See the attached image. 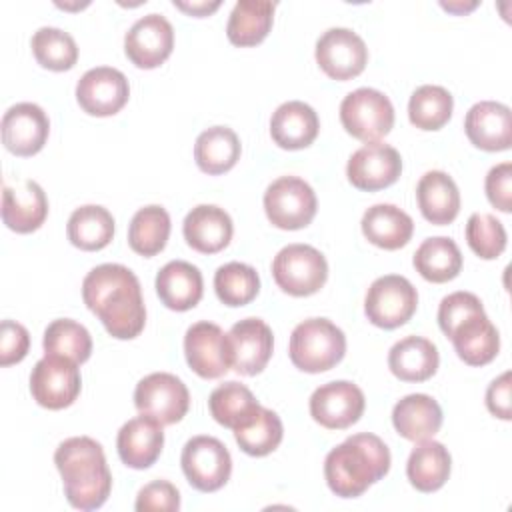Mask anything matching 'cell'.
Returning a JSON list of instances; mask_svg holds the SVG:
<instances>
[{
  "label": "cell",
  "instance_id": "obj_1",
  "mask_svg": "<svg viewBox=\"0 0 512 512\" xmlns=\"http://www.w3.org/2000/svg\"><path fill=\"white\" fill-rule=\"evenodd\" d=\"M82 298L108 334L118 340L136 338L146 322V306L136 274L122 264H100L82 280Z\"/></svg>",
  "mask_w": 512,
  "mask_h": 512
},
{
  "label": "cell",
  "instance_id": "obj_2",
  "mask_svg": "<svg viewBox=\"0 0 512 512\" xmlns=\"http://www.w3.org/2000/svg\"><path fill=\"white\" fill-rule=\"evenodd\" d=\"M54 464L62 476L66 500L78 510L100 508L112 490V474L102 446L90 436H72L60 442Z\"/></svg>",
  "mask_w": 512,
  "mask_h": 512
},
{
  "label": "cell",
  "instance_id": "obj_3",
  "mask_svg": "<svg viewBox=\"0 0 512 512\" xmlns=\"http://www.w3.org/2000/svg\"><path fill=\"white\" fill-rule=\"evenodd\" d=\"M390 470V450L382 438L370 432L348 436L332 448L324 460L328 488L340 498H356Z\"/></svg>",
  "mask_w": 512,
  "mask_h": 512
},
{
  "label": "cell",
  "instance_id": "obj_4",
  "mask_svg": "<svg viewBox=\"0 0 512 512\" xmlns=\"http://www.w3.org/2000/svg\"><path fill=\"white\" fill-rule=\"evenodd\" d=\"M346 352L344 332L328 318H308L290 336L288 354L296 368L316 374L334 368Z\"/></svg>",
  "mask_w": 512,
  "mask_h": 512
},
{
  "label": "cell",
  "instance_id": "obj_5",
  "mask_svg": "<svg viewBox=\"0 0 512 512\" xmlns=\"http://www.w3.org/2000/svg\"><path fill=\"white\" fill-rule=\"evenodd\" d=\"M272 276L284 292L310 296L324 286L328 262L324 254L310 244H288L274 256Z\"/></svg>",
  "mask_w": 512,
  "mask_h": 512
},
{
  "label": "cell",
  "instance_id": "obj_6",
  "mask_svg": "<svg viewBox=\"0 0 512 512\" xmlns=\"http://www.w3.org/2000/svg\"><path fill=\"white\" fill-rule=\"evenodd\" d=\"M340 122L362 142H378L394 126V106L376 88H356L340 102Z\"/></svg>",
  "mask_w": 512,
  "mask_h": 512
},
{
  "label": "cell",
  "instance_id": "obj_7",
  "mask_svg": "<svg viewBox=\"0 0 512 512\" xmlns=\"http://www.w3.org/2000/svg\"><path fill=\"white\" fill-rule=\"evenodd\" d=\"M318 200L312 186L298 176H280L264 192V210L272 226L298 230L316 216Z\"/></svg>",
  "mask_w": 512,
  "mask_h": 512
},
{
  "label": "cell",
  "instance_id": "obj_8",
  "mask_svg": "<svg viewBox=\"0 0 512 512\" xmlns=\"http://www.w3.org/2000/svg\"><path fill=\"white\" fill-rule=\"evenodd\" d=\"M418 306V292L412 282L400 274L376 278L364 298V312L378 328H398L406 324Z\"/></svg>",
  "mask_w": 512,
  "mask_h": 512
},
{
  "label": "cell",
  "instance_id": "obj_9",
  "mask_svg": "<svg viewBox=\"0 0 512 512\" xmlns=\"http://www.w3.org/2000/svg\"><path fill=\"white\" fill-rule=\"evenodd\" d=\"M182 472L188 482L200 492L220 490L232 472V458L228 448L214 436L190 438L180 456Z\"/></svg>",
  "mask_w": 512,
  "mask_h": 512
},
{
  "label": "cell",
  "instance_id": "obj_10",
  "mask_svg": "<svg viewBox=\"0 0 512 512\" xmlns=\"http://www.w3.org/2000/svg\"><path fill=\"white\" fill-rule=\"evenodd\" d=\"M80 370L78 364L54 354H44L30 374V392L32 398L48 408L62 410L70 406L80 394Z\"/></svg>",
  "mask_w": 512,
  "mask_h": 512
},
{
  "label": "cell",
  "instance_id": "obj_11",
  "mask_svg": "<svg viewBox=\"0 0 512 512\" xmlns=\"http://www.w3.org/2000/svg\"><path fill=\"white\" fill-rule=\"evenodd\" d=\"M134 406L160 424L180 422L190 406L186 384L170 372H152L134 388Z\"/></svg>",
  "mask_w": 512,
  "mask_h": 512
},
{
  "label": "cell",
  "instance_id": "obj_12",
  "mask_svg": "<svg viewBox=\"0 0 512 512\" xmlns=\"http://www.w3.org/2000/svg\"><path fill=\"white\" fill-rule=\"evenodd\" d=\"M310 416L328 430H342L356 424L364 412V392L348 380H334L318 386L310 396Z\"/></svg>",
  "mask_w": 512,
  "mask_h": 512
},
{
  "label": "cell",
  "instance_id": "obj_13",
  "mask_svg": "<svg viewBox=\"0 0 512 512\" xmlns=\"http://www.w3.org/2000/svg\"><path fill=\"white\" fill-rule=\"evenodd\" d=\"M184 354L188 366L202 378H220L232 366L228 336L208 320H200L186 330Z\"/></svg>",
  "mask_w": 512,
  "mask_h": 512
},
{
  "label": "cell",
  "instance_id": "obj_14",
  "mask_svg": "<svg viewBox=\"0 0 512 512\" xmlns=\"http://www.w3.org/2000/svg\"><path fill=\"white\" fill-rule=\"evenodd\" d=\"M128 96V78L112 66L90 68L76 84V100L80 108L92 116H112L120 112Z\"/></svg>",
  "mask_w": 512,
  "mask_h": 512
},
{
  "label": "cell",
  "instance_id": "obj_15",
  "mask_svg": "<svg viewBox=\"0 0 512 512\" xmlns=\"http://www.w3.org/2000/svg\"><path fill=\"white\" fill-rule=\"evenodd\" d=\"M316 62L334 80L358 76L368 62L364 40L350 28H328L316 42Z\"/></svg>",
  "mask_w": 512,
  "mask_h": 512
},
{
  "label": "cell",
  "instance_id": "obj_16",
  "mask_svg": "<svg viewBox=\"0 0 512 512\" xmlns=\"http://www.w3.org/2000/svg\"><path fill=\"white\" fill-rule=\"evenodd\" d=\"M402 172V158L398 150L384 142H366L358 148L348 164L346 176L358 190H382L398 180Z\"/></svg>",
  "mask_w": 512,
  "mask_h": 512
},
{
  "label": "cell",
  "instance_id": "obj_17",
  "mask_svg": "<svg viewBox=\"0 0 512 512\" xmlns=\"http://www.w3.org/2000/svg\"><path fill=\"white\" fill-rule=\"evenodd\" d=\"M174 48V28L162 14L138 18L124 36V52L138 68L160 66Z\"/></svg>",
  "mask_w": 512,
  "mask_h": 512
},
{
  "label": "cell",
  "instance_id": "obj_18",
  "mask_svg": "<svg viewBox=\"0 0 512 512\" xmlns=\"http://www.w3.org/2000/svg\"><path fill=\"white\" fill-rule=\"evenodd\" d=\"M228 336L232 368L242 376H254L264 370L272 356L274 336L270 326L260 318H244L236 322Z\"/></svg>",
  "mask_w": 512,
  "mask_h": 512
},
{
  "label": "cell",
  "instance_id": "obj_19",
  "mask_svg": "<svg viewBox=\"0 0 512 512\" xmlns=\"http://www.w3.org/2000/svg\"><path fill=\"white\" fill-rule=\"evenodd\" d=\"M50 120L34 102H18L2 116V142L16 156H32L48 140Z\"/></svg>",
  "mask_w": 512,
  "mask_h": 512
},
{
  "label": "cell",
  "instance_id": "obj_20",
  "mask_svg": "<svg viewBox=\"0 0 512 512\" xmlns=\"http://www.w3.org/2000/svg\"><path fill=\"white\" fill-rule=\"evenodd\" d=\"M48 216V198L42 186L34 180H18L14 186L4 182L2 188V220L18 232L28 234L38 230Z\"/></svg>",
  "mask_w": 512,
  "mask_h": 512
},
{
  "label": "cell",
  "instance_id": "obj_21",
  "mask_svg": "<svg viewBox=\"0 0 512 512\" xmlns=\"http://www.w3.org/2000/svg\"><path fill=\"white\" fill-rule=\"evenodd\" d=\"M468 140L486 152L508 150L512 144V114L502 102H476L464 118Z\"/></svg>",
  "mask_w": 512,
  "mask_h": 512
},
{
  "label": "cell",
  "instance_id": "obj_22",
  "mask_svg": "<svg viewBox=\"0 0 512 512\" xmlns=\"http://www.w3.org/2000/svg\"><path fill=\"white\" fill-rule=\"evenodd\" d=\"M164 424H160L156 418L140 414L118 430L116 436V448L120 460L134 470H144L152 466L164 446Z\"/></svg>",
  "mask_w": 512,
  "mask_h": 512
},
{
  "label": "cell",
  "instance_id": "obj_23",
  "mask_svg": "<svg viewBox=\"0 0 512 512\" xmlns=\"http://www.w3.org/2000/svg\"><path fill=\"white\" fill-rule=\"evenodd\" d=\"M182 232L188 246L202 254H214L230 244L234 226L224 208L214 204H198L186 214Z\"/></svg>",
  "mask_w": 512,
  "mask_h": 512
},
{
  "label": "cell",
  "instance_id": "obj_24",
  "mask_svg": "<svg viewBox=\"0 0 512 512\" xmlns=\"http://www.w3.org/2000/svg\"><path fill=\"white\" fill-rule=\"evenodd\" d=\"M320 130V120L314 108L300 100L280 104L270 118L272 140L286 150H300L314 142Z\"/></svg>",
  "mask_w": 512,
  "mask_h": 512
},
{
  "label": "cell",
  "instance_id": "obj_25",
  "mask_svg": "<svg viewBox=\"0 0 512 512\" xmlns=\"http://www.w3.org/2000/svg\"><path fill=\"white\" fill-rule=\"evenodd\" d=\"M156 292L166 308L178 312L190 310L200 302L204 292L202 272L186 260H172L158 270Z\"/></svg>",
  "mask_w": 512,
  "mask_h": 512
},
{
  "label": "cell",
  "instance_id": "obj_26",
  "mask_svg": "<svg viewBox=\"0 0 512 512\" xmlns=\"http://www.w3.org/2000/svg\"><path fill=\"white\" fill-rule=\"evenodd\" d=\"M460 360L470 366H484L492 362L500 350V336L486 312H478L462 320L448 336Z\"/></svg>",
  "mask_w": 512,
  "mask_h": 512
},
{
  "label": "cell",
  "instance_id": "obj_27",
  "mask_svg": "<svg viewBox=\"0 0 512 512\" xmlns=\"http://www.w3.org/2000/svg\"><path fill=\"white\" fill-rule=\"evenodd\" d=\"M396 432L412 442L432 438L442 426V408L428 394H408L392 408Z\"/></svg>",
  "mask_w": 512,
  "mask_h": 512
},
{
  "label": "cell",
  "instance_id": "obj_28",
  "mask_svg": "<svg viewBox=\"0 0 512 512\" xmlns=\"http://www.w3.org/2000/svg\"><path fill=\"white\" fill-rule=\"evenodd\" d=\"M416 200L422 216L438 226L450 224L460 212L458 186L442 170H430L418 180Z\"/></svg>",
  "mask_w": 512,
  "mask_h": 512
},
{
  "label": "cell",
  "instance_id": "obj_29",
  "mask_svg": "<svg viewBox=\"0 0 512 512\" xmlns=\"http://www.w3.org/2000/svg\"><path fill=\"white\" fill-rule=\"evenodd\" d=\"M440 356L434 342L422 336H406L388 352L390 372L404 382H424L438 368Z\"/></svg>",
  "mask_w": 512,
  "mask_h": 512
},
{
  "label": "cell",
  "instance_id": "obj_30",
  "mask_svg": "<svg viewBox=\"0 0 512 512\" xmlns=\"http://www.w3.org/2000/svg\"><path fill=\"white\" fill-rule=\"evenodd\" d=\"M362 234L378 248L398 250L414 232L412 218L394 204H374L362 216Z\"/></svg>",
  "mask_w": 512,
  "mask_h": 512
},
{
  "label": "cell",
  "instance_id": "obj_31",
  "mask_svg": "<svg viewBox=\"0 0 512 512\" xmlns=\"http://www.w3.org/2000/svg\"><path fill=\"white\" fill-rule=\"evenodd\" d=\"M452 458L448 448L436 440H420L406 462V476L420 492H436L450 476Z\"/></svg>",
  "mask_w": 512,
  "mask_h": 512
},
{
  "label": "cell",
  "instance_id": "obj_32",
  "mask_svg": "<svg viewBox=\"0 0 512 512\" xmlns=\"http://www.w3.org/2000/svg\"><path fill=\"white\" fill-rule=\"evenodd\" d=\"M276 4L270 0H238L226 24V36L236 46L260 44L274 20Z\"/></svg>",
  "mask_w": 512,
  "mask_h": 512
},
{
  "label": "cell",
  "instance_id": "obj_33",
  "mask_svg": "<svg viewBox=\"0 0 512 512\" xmlns=\"http://www.w3.org/2000/svg\"><path fill=\"white\" fill-rule=\"evenodd\" d=\"M242 146L236 132L228 126H212L200 132L194 144V160L206 174H224L240 158Z\"/></svg>",
  "mask_w": 512,
  "mask_h": 512
},
{
  "label": "cell",
  "instance_id": "obj_34",
  "mask_svg": "<svg viewBox=\"0 0 512 512\" xmlns=\"http://www.w3.org/2000/svg\"><path fill=\"white\" fill-rule=\"evenodd\" d=\"M414 268L428 282H448L462 268V252L448 236L426 238L414 252Z\"/></svg>",
  "mask_w": 512,
  "mask_h": 512
},
{
  "label": "cell",
  "instance_id": "obj_35",
  "mask_svg": "<svg viewBox=\"0 0 512 512\" xmlns=\"http://www.w3.org/2000/svg\"><path fill=\"white\" fill-rule=\"evenodd\" d=\"M68 240L80 250H102L114 236L112 214L98 204H86L76 208L66 224Z\"/></svg>",
  "mask_w": 512,
  "mask_h": 512
},
{
  "label": "cell",
  "instance_id": "obj_36",
  "mask_svg": "<svg viewBox=\"0 0 512 512\" xmlns=\"http://www.w3.org/2000/svg\"><path fill=\"white\" fill-rule=\"evenodd\" d=\"M284 428L280 416L264 406H256L252 416L234 428V438L240 446L250 456H266L278 448L282 442Z\"/></svg>",
  "mask_w": 512,
  "mask_h": 512
},
{
  "label": "cell",
  "instance_id": "obj_37",
  "mask_svg": "<svg viewBox=\"0 0 512 512\" xmlns=\"http://www.w3.org/2000/svg\"><path fill=\"white\" fill-rule=\"evenodd\" d=\"M170 236V216L166 208L150 204L140 208L128 226V244L142 256H156Z\"/></svg>",
  "mask_w": 512,
  "mask_h": 512
},
{
  "label": "cell",
  "instance_id": "obj_38",
  "mask_svg": "<svg viewBox=\"0 0 512 512\" xmlns=\"http://www.w3.org/2000/svg\"><path fill=\"white\" fill-rule=\"evenodd\" d=\"M258 400L248 386L230 380L216 386L208 398V408L214 420L226 428H238L256 410Z\"/></svg>",
  "mask_w": 512,
  "mask_h": 512
},
{
  "label": "cell",
  "instance_id": "obj_39",
  "mask_svg": "<svg viewBox=\"0 0 512 512\" xmlns=\"http://www.w3.org/2000/svg\"><path fill=\"white\" fill-rule=\"evenodd\" d=\"M454 108L452 94L438 84L418 86L408 102V118L420 130H438L442 128Z\"/></svg>",
  "mask_w": 512,
  "mask_h": 512
},
{
  "label": "cell",
  "instance_id": "obj_40",
  "mask_svg": "<svg viewBox=\"0 0 512 512\" xmlns=\"http://www.w3.org/2000/svg\"><path fill=\"white\" fill-rule=\"evenodd\" d=\"M42 346L46 354L64 356L76 364H82L90 358L92 338L80 322L70 318H58L46 326Z\"/></svg>",
  "mask_w": 512,
  "mask_h": 512
},
{
  "label": "cell",
  "instance_id": "obj_41",
  "mask_svg": "<svg viewBox=\"0 0 512 512\" xmlns=\"http://www.w3.org/2000/svg\"><path fill=\"white\" fill-rule=\"evenodd\" d=\"M32 54L40 66L56 72L70 70L78 60V46L74 38L54 26H42L32 36Z\"/></svg>",
  "mask_w": 512,
  "mask_h": 512
},
{
  "label": "cell",
  "instance_id": "obj_42",
  "mask_svg": "<svg viewBox=\"0 0 512 512\" xmlns=\"http://www.w3.org/2000/svg\"><path fill=\"white\" fill-rule=\"evenodd\" d=\"M214 290L226 306H244L256 298L260 276L250 264L228 262L216 270Z\"/></svg>",
  "mask_w": 512,
  "mask_h": 512
},
{
  "label": "cell",
  "instance_id": "obj_43",
  "mask_svg": "<svg viewBox=\"0 0 512 512\" xmlns=\"http://www.w3.org/2000/svg\"><path fill=\"white\" fill-rule=\"evenodd\" d=\"M466 242L480 258H498L506 248L504 224L492 214L474 212L466 222Z\"/></svg>",
  "mask_w": 512,
  "mask_h": 512
},
{
  "label": "cell",
  "instance_id": "obj_44",
  "mask_svg": "<svg viewBox=\"0 0 512 512\" xmlns=\"http://www.w3.org/2000/svg\"><path fill=\"white\" fill-rule=\"evenodd\" d=\"M478 312H484V306L480 302V298L472 292H464V290H458V292H452L448 296L442 298L440 306H438V324H440V330L450 336L452 330L462 322L466 320L468 316L472 314H478Z\"/></svg>",
  "mask_w": 512,
  "mask_h": 512
},
{
  "label": "cell",
  "instance_id": "obj_45",
  "mask_svg": "<svg viewBox=\"0 0 512 512\" xmlns=\"http://www.w3.org/2000/svg\"><path fill=\"white\" fill-rule=\"evenodd\" d=\"M134 508L138 512H174L180 508L178 488L168 480H154L140 488Z\"/></svg>",
  "mask_w": 512,
  "mask_h": 512
},
{
  "label": "cell",
  "instance_id": "obj_46",
  "mask_svg": "<svg viewBox=\"0 0 512 512\" xmlns=\"http://www.w3.org/2000/svg\"><path fill=\"white\" fill-rule=\"evenodd\" d=\"M30 348L28 330L14 320H2L0 324V366L20 362Z\"/></svg>",
  "mask_w": 512,
  "mask_h": 512
},
{
  "label": "cell",
  "instance_id": "obj_47",
  "mask_svg": "<svg viewBox=\"0 0 512 512\" xmlns=\"http://www.w3.org/2000/svg\"><path fill=\"white\" fill-rule=\"evenodd\" d=\"M484 190L494 208L500 212L512 210V164L502 162L490 168L484 180Z\"/></svg>",
  "mask_w": 512,
  "mask_h": 512
},
{
  "label": "cell",
  "instance_id": "obj_48",
  "mask_svg": "<svg viewBox=\"0 0 512 512\" xmlns=\"http://www.w3.org/2000/svg\"><path fill=\"white\" fill-rule=\"evenodd\" d=\"M486 408L490 414L510 420L512 418V400H510V372L500 374L496 380L490 382L486 390Z\"/></svg>",
  "mask_w": 512,
  "mask_h": 512
},
{
  "label": "cell",
  "instance_id": "obj_49",
  "mask_svg": "<svg viewBox=\"0 0 512 512\" xmlns=\"http://www.w3.org/2000/svg\"><path fill=\"white\" fill-rule=\"evenodd\" d=\"M174 6L192 14V16H208L210 12H214L220 6V2L218 0H214V2H206V0L204 2H180V0H174Z\"/></svg>",
  "mask_w": 512,
  "mask_h": 512
}]
</instances>
